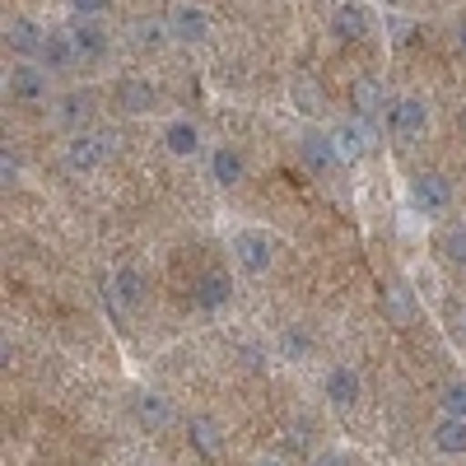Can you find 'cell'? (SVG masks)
I'll return each instance as SVG.
<instances>
[{
    "instance_id": "1",
    "label": "cell",
    "mask_w": 466,
    "mask_h": 466,
    "mask_svg": "<svg viewBox=\"0 0 466 466\" xmlns=\"http://www.w3.org/2000/svg\"><path fill=\"white\" fill-rule=\"evenodd\" d=\"M116 149H122L116 131L94 127V131H75V136H66L61 159H66V168H70L75 177H89V173H98L103 164H112V159H116Z\"/></svg>"
},
{
    "instance_id": "2",
    "label": "cell",
    "mask_w": 466,
    "mask_h": 466,
    "mask_svg": "<svg viewBox=\"0 0 466 466\" xmlns=\"http://www.w3.org/2000/svg\"><path fill=\"white\" fill-rule=\"evenodd\" d=\"M228 252H233V261H238L243 276H266V270L280 261V238L270 228H261V224H243V228H233Z\"/></svg>"
},
{
    "instance_id": "3",
    "label": "cell",
    "mask_w": 466,
    "mask_h": 466,
    "mask_svg": "<svg viewBox=\"0 0 466 466\" xmlns=\"http://www.w3.org/2000/svg\"><path fill=\"white\" fill-rule=\"evenodd\" d=\"M406 197H410L415 215L443 219V215L452 210V201H457V191H452V182H448L439 168H420V173H410V182H406Z\"/></svg>"
},
{
    "instance_id": "4",
    "label": "cell",
    "mask_w": 466,
    "mask_h": 466,
    "mask_svg": "<svg viewBox=\"0 0 466 466\" xmlns=\"http://www.w3.org/2000/svg\"><path fill=\"white\" fill-rule=\"evenodd\" d=\"M5 94H10V103H19V107L56 103V94H52V70L37 66V61H15L10 75H5Z\"/></svg>"
},
{
    "instance_id": "5",
    "label": "cell",
    "mask_w": 466,
    "mask_h": 466,
    "mask_svg": "<svg viewBox=\"0 0 466 466\" xmlns=\"http://www.w3.org/2000/svg\"><path fill=\"white\" fill-rule=\"evenodd\" d=\"M430 122H434V107H430L424 94H401V98H392V107H387V131H392V140H401V145L424 140Z\"/></svg>"
},
{
    "instance_id": "6",
    "label": "cell",
    "mask_w": 466,
    "mask_h": 466,
    "mask_svg": "<svg viewBox=\"0 0 466 466\" xmlns=\"http://www.w3.org/2000/svg\"><path fill=\"white\" fill-rule=\"evenodd\" d=\"M322 401H327L331 410H355V406L364 401V378H360V369H355V364H331V369L322 373Z\"/></svg>"
},
{
    "instance_id": "7",
    "label": "cell",
    "mask_w": 466,
    "mask_h": 466,
    "mask_svg": "<svg viewBox=\"0 0 466 466\" xmlns=\"http://www.w3.org/2000/svg\"><path fill=\"white\" fill-rule=\"evenodd\" d=\"M52 116L66 127V136H75V131H94V116H98V98H94V89H66V94H56Z\"/></svg>"
},
{
    "instance_id": "8",
    "label": "cell",
    "mask_w": 466,
    "mask_h": 466,
    "mask_svg": "<svg viewBox=\"0 0 466 466\" xmlns=\"http://www.w3.org/2000/svg\"><path fill=\"white\" fill-rule=\"evenodd\" d=\"M299 159H303V168L313 173V177H331V173L340 168V154H336V140H331V131L308 127V131L299 136Z\"/></svg>"
},
{
    "instance_id": "9",
    "label": "cell",
    "mask_w": 466,
    "mask_h": 466,
    "mask_svg": "<svg viewBox=\"0 0 466 466\" xmlns=\"http://www.w3.org/2000/svg\"><path fill=\"white\" fill-rule=\"evenodd\" d=\"M43 43H47V28L28 19V15H10L5 19V52L15 61H37L43 56Z\"/></svg>"
},
{
    "instance_id": "10",
    "label": "cell",
    "mask_w": 466,
    "mask_h": 466,
    "mask_svg": "<svg viewBox=\"0 0 466 466\" xmlns=\"http://www.w3.org/2000/svg\"><path fill=\"white\" fill-rule=\"evenodd\" d=\"M168 28H173V43L201 47L206 37H210V28H215V19H210L206 5H191V0H182V5H173V15H168Z\"/></svg>"
},
{
    "instance_id": "11",
    "label": "cell",
    "mask_w": 466,
    "mask_h": 466,
    "mask_svg": "<svg viewBox=\"0 0 466 466\" xmlns=\"http://www.w3.org/2000/svg\"><path fill=\"white\" fill-rule=\"evenodd\" d=\"M70 37L75 52H80V66H98L112 56V33L103 19H70Z\"/></svg>"
},
{
    "instance_id": "12",
    "label": "cell",
    "mask_w": 466,
    "mask_h": 466,
    "mask_svg": "<svg viewBox=\"0 0 466 466\" xmlns=\"http://www.w3.org/2000/svg\"><path fill=\"white\" fill-rule=\"evenodd\" d=\"M112 103L122 107L127 116H145V112L159 107V89H154L149 80H140V75H122L116 89H112Z\"/></svg>"
},
{
    "instance_id": "13",
    "label": "cell",
    "mask_w": 466,
    "mask_h": 466,
    "mask_svg": "<svg viewBox=\"0 0 466 466\" xmlns=\"http://www.w3.org/2000/svg\"><path fill=\"white\" fill-rule=\"evenodd\" d=\"M331 140H336L340 164H360L364 154L373 149V127L360 122V116H350V122H336V127H331Z\"/></svg>"
},
{
    "instance_id": "14",
    "label": "cell",
    "mask_w": 466,
    "mask_h": 466,
    "mask_svg": "<svg viewBox=\"0 0 466 466\" xmlns=\"http://www.w3.org/2000/svg\"><path fill=\"white\" fill-rule=\"evenodd\" d=\"M159 140H164V149L173 154V159H197V154L206 149V136H201V127L191 122V116H173V122H164Z\"/></svg>"
},
{
    "instance_id": "15",
    "label": "cell",
    "mask_w": 466,
    "mask_h": 466,
    "mask_svg": "<svg viewBox=\"0 0 466 466\" xmlns=\"http://www.w3.org/2000/svg\"><path fill=\"white\" fill-rule=\"evenodd\" d=\"M191 299H197L201 313H219V308L233 303V276H228V270H219V266L201 270V276H197V289H191Z\"/></svg>"
},
{
    "instance_id": "16",
    "label": "cell",
    "mask_w": 466,
    "mask_h": 466,
    "mask_svg": "<svg viewBox=\"0 0 466 466\" xmlns=\"http://www.w3.org/2000/svg\"><path fill=\"white\" fill-rule=\"evenodd\" d=\"M206 173H210V182L215 187H224V191H233L243 177H248V159L233 145H215L210 154H206Z\"/></svg>"
},
{
    "instance_id": "17",
    "label": "cell",
    "mask_w": 466,
    "mask_h": 466,
    "mask_svg": "<svg viewBox=\"0 0 466 466\" xmlns=\"http://www.w3.org/2000/svg\"><path fill=\"white\" fill-rule=\"evenodd\" d=\"M327 28H331L336 43H360V37L373 28V19H369V10L360 5V0H340V5L331 10V19H327Z\"/></svg>"
},
{
    "instance_id": "18",
    "label": "cell",
    "mask_w": 466,
    "mask_h": 466,
    "mask_svg": "<svg viewBox=\"0 0 466 466\" xmlns=\"http://www.w3.org/2000/svg\"><path fill=\"white\" fill-rule=\"evenodd\" d=\"M37 66H47L52 75H66V70L80 66V52H75L70 28H47V43H43V56H37Z\"/></svg>"
},
{
    "instance_id": "19",
    "label": "cell",
    "mask_w": 466,
    "mask_h": 466,
    "mask_svg": "<svg viewBox=\"0 0 466 466\" xmlns=\"http://www.w3.org/2000/svg\"><path fill=\"white\" fill-rule=\"evenodd\" d=\"M430 448L439 457H466V420H452V415H439L434 430H430Z\"/></svg>"
},
{
    "instance_id": "20",
    "label": "cell",
    "mask_w": 466,
    "mask_h": 466,
    "mask_svg": "<svg viewBox=\"0 0 466 466\" xmlns=\"http://www.w3.org/2000/svg\"><path fill=\"white\" fill-rule=\"evenodd\" d=\"M382 103H387V89H382V80H373V75H360V80L350 85V107H355L360 122L373 127V116L382 112Z\"/></svg>"
},
{
    "instance_id": "21",
    "label": "cell",
    "mask_w": 466,
    "mask_h": 466,
    "mask_svg": "<svg viewBox=\"0 0 466 466\" xmlns=\"http://www.w3.org/2000/svg\"><path fill=\"white\" fill-rule=\"evenodd\" d=\"M131 406H136V420L145 424L149 434H164L168 424H173V415H177V410H173V401H168L164 392H140Z\"/></svg>"
},
{
    "instance_id": "22",
    "label": "cell",
    "mask_w": 466,
    "mask_h": 466,
    "mask_svg": "<svg viewBox=\"0 0 466 466\" xmlns=\"http://www.w3.org/2000/svg\"><path fill=\"white\" fill-rule=\"evenodd\" d=\"M107 294H112V303H122V308H140L145 303V276L136 266H116L112 280H107Z\"/></svg>"
},
{
    "instance_id": "23",
    "label": "cell",
    "mask_w": 466,
    "mask_h": 466,
    "mask_svg": "<svg viewBox=\"0 0 466 466\" xmlns=\"http://www.w3.org/2000/svg\"><path fill=\"white\" fill-rule=\"evenodd\" d=\"M187 434H191V452H201V457H219L224 452V424L210 420V415H191Z\"/></svg>"
},
{
    "instance_id": "24",
    "label": "cell",
    "mask_w": 466,
    "mask_h": 466,
    "mask_svg": "<svg viewBox=\"0 0 466 466\" xmlns=\"http://www.w3.org/2000/svg\"><path fill=\"white\" fill-rule=\"evenodd\" d=\"M289 98H294V107H299L303 116H318V112H322V103H327L322 80H318V75H308V70H299L294 80H289Z\"/></svg>"
},
{
    "instance_id": "25",
    "label": "cell",
    "mask_w": 466,
    "mask_h": 466,
    "mask_svg": "<svg viewBox=\"0 0 466 466\" xmlns=\"http://www.w3.org/2000/svg\"><path fill=\"white\" fill-rule=\"evenodd\" d=\"M131 43H136L140 52H159V47L173 43V28H168V19H140V24L131 28Z\"/></svg>"
},
{
    "instance_id": "26",
    "label": "cell",
    "mask_w": 466,
    "mask_h": 466,
    "mask_svg": "<svg viewBox=\"0 0 466 466\" xmlns=\"http://www.w3.org/2000/svg\"><path fill=\"white\" fill-rule=\"evenodd\" d=\"M439 252H443V261H452L457 270H466V224H452V228L443 233Z\"/></svg>"
},
{
    "instance_id": "27",
    "label": "cell",
    "mask_w": 466,
    "mask_h": 466,
    "mask_svg": "<svg viewBox=\"0 0 466 466\" xmlns=\"http://www.w3.org/2000/svg\"><path fill=\"white\" fill-rule=\"evenodd\" d=\"M439 415L466 420V382H443V392H439Z\"/></svg>"
},
{
    "instance_id": "28",
    "label": "cell",
    "mask_w": 466,
    "mask_h": 466,
    "mask_svg": "<svg viewBox=\"0 0 466 466\" xmlns=\"http://www.w3.org/2000/svg\"><path fill=\"white\" fill-rule=\"evenodd\" d=\"M308 466H355V452H345V448H318Z\"/></svg>"
},
{
    "instance_id": "29",
    "label": "cell",
    "mask_w": 466,
    "mask_h": 466,
    "mask_svg": "<svg viewBox=\"0 0 466 466\" xmlns=\"http://www.w3.org/2000/svg\"><path fill=\"white\" fill-rule=\"evenodd\" d=\"M112 10V0H70V15L75 19H103Z\"/></svg>"
},
{
    "instance_id": "30",
    "label": "cell",
    "mask_w": 466,
    "mask_h": 466,
    "mask_svg": "<svg viewBox=\"0 0 466 466\" xmlns=\"http://www.w3.org/2000/svg\"><path fill=\"white\" fill-rule=\"evenodd\" d=\"M308 350H313V336H303L299 327H285V355L289 360H303Z\"/></svg>"
},
{
    "instance_id": "31",
    "label": "cell",
    "mask_w": 466,
    "mask_h": 466,
    "mask_svg": "<svg viewBox=\"0 0 466 466\" xmlns=\"http://www.w3.org/2000/svg\"><path fill=\"white\" fill-rule=\"evenodd\" d=\"M0 177H5V187H15V182H19V154H15V149L0 154Z\"/></svg>"
},
{
    "instance_id": "32",
    "label": "cell",
    "mask_w": 466,
    "mask_h": 466,
    "mask_svg": "<svg viewBox=\"0 0 466 466\" xmlns=\"http://www.w3.org/2000/svg\"><path fill=\"white\" fill-rule=\"evenodd\" d=\"M457 47H461V52H466V19H461V24H457Z\"/></svg>"
},
{
    "instance_id": "33",
    "label": "cell",
    "mask_w": 466,
    "mask_h": 466,
    "mask_svg": "<svg viewBox=\"0 0 466 466\" xmlns=\"http://www.w3.org/2000/svg\"><path fill=\"white\" fill-rule=\"evenodd\" d=\"M252 466H285V461H280V457H257Z\"/></svg>"
},
{
    "instance_id": "34",
    "label": "cell",
    "mask_w": 466,
    "mask_h": 466,
    "mask_svg": "<svg viewBox=\"0 0 466 466\" xmlns=\"http://www.w3.org/2000/svg\"><path fill=\"white\" fill-rule=\"evenodd\" d=\"M461 336H466V313H461Z\"/></svg>"
}]
</instances>
